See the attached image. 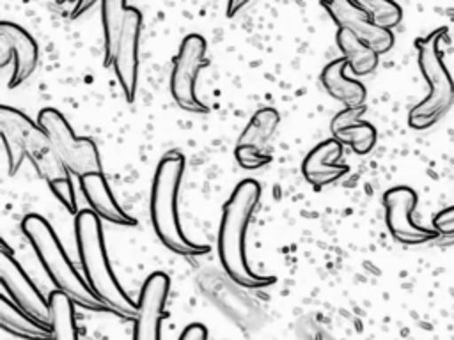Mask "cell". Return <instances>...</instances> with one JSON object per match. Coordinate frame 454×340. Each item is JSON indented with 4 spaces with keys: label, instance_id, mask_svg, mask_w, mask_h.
I'll use <instances>...</instances> for the list:
<instances>
[{
    "label": "cell",
    "instance_id": "obj_22",
    "mask_svg": "<svg viewBox=\"0 0 454 340\" xmlns=\"http://www.w3.org/2000/svg\"><path fill=\"white\" fill-rule=\"evenodd\" d=\"M278 112L273 108H261L254 113L250 122L247 124L245 131L239 135L238 145L250 147L257 151H264L266 143L273 136L277 126H278Z\"/></svg>",
    "mask_w": 454,
    "mask_h": 340
},
{
    "label": "cell",
    "instance_id": "obj_21",
    "mask_svg": "<svg viewBox=\"0 0 454 340\" xmlns=\"http://www.w3.org/2000/svg\"><path fill=\"white\" fill-rule=\"evenodd\" d=\"M126 0H101V21L105 35V66H114L117 41L126 19Z\"/></svg>",
    "mask_w": 454,
    "mask_h": 340
},
{
    "label": "cell",
    "instance_id": "obj_3",
    "mask_svg": "<svg viewBox=\"0 0 454 340\" xmlns=\"http://www.w3.org/2000/svg\"><path fill=\"white\" fill-rule=\"evenodd\" d=\"M74 236L80 264L92 292L105 303L110 312L135 321L138 312L137 303L128 298L110 267L101 223L90 209L76 212Z\"/></svg>",
    "mask_w": 454,
    "mask_h": 340
},
{
    "label": "cell",
    "instance_id": "obj_18",
    "mask_svg": "<svg viewBox=\"0 0 454 340\" xmlns=\"http://www.w3.org/2000/svg\"><path fill=\"white\" fill-rule=\"evenodd\" d=\"M346 67H348V64H346L344 57L332 60L321 71V83H323L325 90L333 99L342 103L346 108L364 106L367 90L360 81L346 76Z\"/></svg>",
    "mask_w": 454,
    "mask_h": 340
},
{
    "label": "cell",
    "instance_id": "obj_27",
    "mask_svg": "<svg viewBox=\"0 0 454 340\" xmlns=\"http://www.w3.org/2000/svg\"><path fill=\"white\" fill-rule=\"evenodd\" d=\"M433 227L440 234H454V205L438 212V216L434 218Z\"/></svg>",
    "mask_w": 454,
    "mask_h": 340
},
{
    "label": "cell",
    "instance_id": "obj_11",
    "mask_svg": "<svg viewBox=\"0 0 454 340\" xmlns=\"http://www.w3.org/2000/svg\"><path fill=\"white\" fill-rule=\"evenodd\" d=\"M0 66L12 62L9 89L20 87L35 71L39 48L35 39L20 25L12 21L0 23Z\"/></svg>",
    "mask_w": 454,
    "mask_h": 340
},
{
    "label": "cell",
    "instance_id": "obj_29",
    "mask_svg": "<svg viewBox=\"0 0 454 340\" xmlns=\"http://www.w3.org/2000/svg\"><path fill=\"white\" fill-rule=\"evenodd\" d=\"M98 4V0H78L73 12H71V18H78L82 14H85L87 11H90L94 5Z\"/></svg>",
    "mask_w": 454,
    "mask_h": 340
},
{
    "label": "cell",
    "instance_id": "obj_12",
    "mask_svg": "<svg viewBox=\"0 0 454 340\" xmlns=\"http://www.w3.org/2000/svg\"><path fill=\"white\" fill-rule=\"evenodd\" d=\"M321 4L339 28L351 32L356 39L372 48L378 55H383L392 50V30L381 28L376 23H372L351 0H323Z\"/></svg>",
    "mask_w": 454,
    "mask_h": 340
},
{
    "label": "cell",
    "instance_id": "obj_28",
    "mask_svg": "<svg viewBox=\"0 0 454 340\" xmlns=\"http://www.w3.org/2000/svg\"><path fill=\"white\" fill-rule=\"evenodd\" d=\"M179 340H207V331L202 324H190L183 329Z\"/></svg>",
    "mask_w": 454,
    "mask_h": 340
},
{
    "label": "cell",
    "instance_id": "obj_14",
    "mask_svg": "<svg viewBox=\"0 0 454 340\" xmlns=\"http://www.w3.org/2000/svg\"><path fill=\"white\" fill-rule=\"evenodd\" d=\"M142 28V14L135 7H128L126 19L117 41L114 55V71L128 103L135 99L138 80V39Z\"/></svg>",
    "mask_w": 454,
    "mask_h": 340
},
{
    "label": "cell",
    "instance_id": "obj_16",
    "mask_svg": "<svg viewBox=\"0 0 454 340\" xmlns=\"http://www.w3.org/2000/svg\"><path fill=\"white\" fill-rule=\"evenodd\" d=\"M365 106L344 108L330 122L333 138L340 143L349 145L356 154L364 156L372 151L376 143V129L372 124L362 120Z\"/></svg>",
    "mask_w": 454,
    "mask_h": 340
},
{
    "label": "cell",
    "instance_id": "obj_10",
    "mask_svg": "<svg viewBox=\"0 0 454 340\" xmlns=\"http://www.w3.org/2000/svg\"><path fill=\"white\" fill-rule=\"evenodd\" d=\"M385 221L390 236L403 244H422L433 241L440 232L433 227H420L413 221L417 193L408 186H395L383 195Z\"/></svg>",
    "mask_w": 454,
    "mask_h": 340
},
{
    "label": "cell",
    "instance_id": "obj_24",
    "mask_svg": "<svg viewBox=\"0 0 454 340\" xmlns=\"http://www.w3.org/2000/svg\"><path fill=\"white\" fill-rule=\"evenodd\" d=\"M372 23L381 28H394L403 19V9L394 0H351Z\"/></svg>",
    "mask_w": 454,
    "mask_h": 340
},
{
    "label": "cell",
    "instance_id": "obj_30",
    "mask_svg": "<svg viewBox=\"0 0 454 340\" xmlns=\"http://www.w3.org/2000/svg\"><path fill=\"white\" fill-rule=\"evenodd\" d=\"M252 0H227V16L232 18L236 12H239L245 5H248Z\"/></svg>",
    "mask_w": 454,
    "mask_h": 340
},
{
    "label": "cell",
    "instance_id": "obj_31",
    "mask_svg": "<svg viewBox=\"0 0 454 340\" xmlns=\"http://www.w3.org/2000/svg\"><path fill=\"white\" fill-rule=\"evenodd\" d=\"M71 2H78V0H57V4H71Z\"/></svg>",
    "mask_w": 454,
    "mask_h": 340
},
{
    "label": "cell",
    "instance_id": "obj_19",
    "mask_svg": "<svg viewBox=\"0 0 454 340\" xmlns=\"http://www.w3.org/2000/svg\"><path fill=\"white\" fill-rule=\"evenodd\" d=\"M0 324L7 333L23 340H53L50 326H44L27 315L5 294L0 296Z\"/></svg>",
    "mask_w": 454,
    "mask_h": 340
},
{
    "label": "cell",
    "instance_id": "obj_4",
    "mask_svg": "<svg viewBox=\"0 0 454 340\" xmlns=\"http://www.w3.org/2000/svg\"><path fill=\"white\" fill-rule=\"evenodd\" d=\"M184 172V158L177 152L167 154L156 166L151 188V221L158 239L177 255H204L209 246L188 239L177 214V195Z\"/></svg>",
    "mask_w": 454,
    "mask_h": 340
},
{
    "label": "cell",
    "instance_id": "obj_23",
    "mask_svg": "<svg viewBox=\"0 0 454 340\" xmlns=\"http://www.w3.org/2000/svg\"><path fill=\"white\" fill-rule=\"evenodd\" d=\"M48 301L51 310L53 340H78L73 301L60 290H53Z\"/></svg>",
    "mask_w": 454,
    "mask_h": 340
},
{
    "label": "cell",
    "instance_id": "obj_2",
    "mask_svg": "<svg viewBox=\"0 0 454 340\" xmlns=\"http://www.w3.org/2000/svg\"><path fill=\"white\" fill-rule=\"evenodd\" d=\"M0 135H7L18 142L25 158L34 165L39 177L46 181L57 200L69 212H76L71 172L62 163L44 129L32 122L23 112L11 106H0Z\"/></svg>",
    "mask_w": 454,
    "mask_h": 340
},
{
    "label": "cell",
    "instance_id": "obj_7",
    "mask_svg": "<svg viewBox=\"0 0 454 340\" xmlns=\"http://www.w3.org/2000/svg\"><path fill=\"white\" fill-rule=\"evenodd\" d=\"M37 124L50 136L57 154L71 174L83 177L87 174L101 172V159L94 142L90 138L76 136L59 110L43 108L37 115Z\"/></svg>",
    "mask_w": 454,
    "mask_h": 340
},
{
    "label": "cell",
    "instance_id": "obj_8",
    "mask_svg": "<svg viewBox=\"0 0 454 340\" xmlns=\"http://www.w3.org/2000/svg\"><path fill=\"white\" fill-rule=\"evenodd\" d=\"M209 64L206 41L199 34H190L181 41L170 74V92L176 103L190 113H207L209 108L197 97L195 85L202 67Z\"/></svg>",
    "mask_w": 454,
    "mask_h": 340
},
{
    "label": "cell",
    "instance_id": "obj_13",
    "mask_svg": "<svg viewBox=\"0 0 454 340\" xmlns=\"http://www.w3.org/2000/svg\"><path fill=\"white\" fill-rule=\"evenodd\" d=\"M170 289V280L165 273H153L142 285L137 301V317L133 340H160V326L167 317L165 303Z\"/></svg>",
    "mask_w": 454,
    "mask_h": 340
},
{
    "label": "cell",
    "instance_id": "obj_20",
    "mask_svg": "<svg viewBox=\"0 0 454 340\" xmlns=\"http://www.w3.org/2000/svg\"><path fill=\"white\" fill-rule=\"evenodd\" d=\"M337 46L348 64V67L356 74V76H365L371 74L380 62V55L364 44L360 39H356L351 32L339 28L337 30Z\"/></svg>",
    "mask_w": 454,
    "mask_h": 340
},
{
    "label": "cell",
    "instance_id": "obj_26",
    "mask_svg": "<svg viewBox=\"0 0 454 340\" xmlns=\"http://www.w3.org/2000/svg\"><path fill=\"white\" fill-rule=\"evenodd\" d=\"M2 140H4L5 152H7V166H9V174H11V175H14V174L20 170V166H21V163H23V159H25V152H23V149L18 145V142H16V140H12L11 136L2 135Z\"/></svg>",
    "mask_w": 454,
    "mask_h": 340
},
{
    "label": "cell",
    "instance_id": "obj_15",
    "mask_svg": "<svg viewBox=\"0 0 454 340\" xmlns=\"http://www.w3.org/2000/svg\"><path fill=\"white\" fill-rule=\"evenodd\" d=\"M342 156V143L335 138L317 143L303 159L301 172L309 184L314 188H325L333 184L348 174L346 165H339L337 159Z\"/></svg>",
    "mask_w": 454,
    "mask_h": 340
},
{
    "label": "cell",
    "instance_id": "obj_5",
    "mask_svg": "<svg viewBox=\"0 0 454 340\" xmlns=\"http://www.w3.org/2000/svg\"><path fill=\"white\" fill-rule=\"evenodd\" d=\"M21 228L57 290L64 292L74 305L87 310H108L105 303L92 292L89 283H85V280L76 273L51 225L43 216H25Z\"/></svg>",
    "mask_w": 454,
    "mask_h": 340
},
{
    "label": "cell",
    "instance_id": "obj_17",
    "mask_svg": "<svg viewBox=\"0 0 454 340\" xmlns=\"http://www.w3.org/2000/svg\"><path fill=\"white\" fill-rule=\"evenodd\" d=\"M80 186L85 195V200L90 205V211L99 218L121 227H135L137 221L122 211V207L114 198L105 177L101 172L87 174L80 177Z\"/></svg>",
    "mask_w": 454,
    "mask_h": 340
},
{
    "label": "cell",
    "instance_id": "obj_1",
    "mask_svg": "<svg viewBox=\"0 0 454 340\" xmlns=\"http://www.w3.org/2000/svg\"><path fill=\"white\" fill-rule=\"evenodd\" d=\"M261 198V186L254 179L241 181L222 207L218 230V257L225 273L241 287H266L275 282L273 276H261L247 262L245 239L248 223Z\"/></svg>",
    "mask_w": 454,
    "mask_h": 340
},
{
    "label": "cell",
    "instance_id": "obj_6",
    "mask_svg": "<svg viewBox=\"0 0 454 340\" xmlns=\"http://www.w3.org/2000/svg\"><path fill=\"white\" fill-rule=\"evenodd\" d=\"M445 35L447 28L440 27L415 42L417 62L429 87L427 96L408 113V124L417 131L434 126L454 104V80L447 71L440 51V42Z\"/></svg>",
    "mask_w": 454,
    "mask_h": 340
},
{
    "label": "cell",
    "instance_id": "obj_9",
    "mask_svg": "<svg viewBox=\"0 0 454 340\" xmlns=\"http://www.w3.org/2000/svg\"><path fill=\"white\" fill-rule=\"evenodd\" d=\"M0 282L14 305H18L27 315H30L37 322L51 328L50 301L43 298L39 289L12 257V251L7 248L5 243H2L0 248Z\"/></svg>",
    "mask_w": 454,
    "mask_h": 340
},
{
    "label": "cell",
    "instance_id": "obj_25",
    "mask_svg": "<svg viewBox=\"0 0 454 340\" xmlns=\"http://www.w3.org/2000/svg\"><path fill=\"white\" fill-rule=\"evenodd\" d=\"M234 156H236L238 165L247 168V170L262 168V166H266L271 161V156L266 151H257V149L241 147V145H236Z\"/></svg>",
    "mask_w": 454,
    "mask_h": 340
}]
</instances>
